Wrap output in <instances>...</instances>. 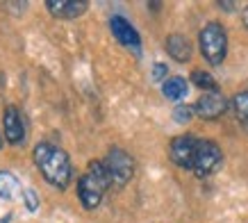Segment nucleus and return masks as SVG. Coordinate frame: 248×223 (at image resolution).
<instances>
[{
  "label": "nucleus",
  "mask_w": 248,
  "mask_h": 223,
  "mask_svg": "<svg viewBox=\"0 0 248 223\" xmlns=\"http://www.w3.org/2000/svg\"><path fill=\"white\" fill-rule=\"evenodd\" d=\"M166 52L175 62H189L191 60V44L182 34H171V37L166 39Z\"/></svg>",
  "instance_id": "obj_11"
},
{
  "label": "nucleus",
  "mask_w": 248,
  "mask_h": 223,
  "mask_svg": "<svg viewBox=\"0 0 248 223\" xmlns=\"http://www.w3.org/2000/svg\"><path fill=\"white\" fill-rule=\"evenodd\" d=\"M223 162V153L214 142L210 139H198V148H196V157H194V166L191 171L198 175V178H207L217 171Z\"/></svg>",
  "instance_id": "obj_5"
},
{
  "label": "nucleus",
  "mask_w": 248,
  "mask_h": 223,
  "mask_svg": "<svg viewBox=\"0 0 248 223\" xmlns=\"http://www.w3.org/2000/svg\"><path fill=\"white\" fill-rule=\"evenodd\" d=\"M23 201H25L28 212H37L39 209V198H37V193L32 191V189H25V191H23Z\"/></svg>",
  "instance_id": "obj_17"
},
{
  "label": "nucleus",
  "mask_w": 248,
  "mask_h": 223,
  "mask_svg": "<svg viewBox=\"0 0 248 223\" xmlns=\"http://www.w3.org/2000/svg\"><path fill=\"white\" fill-rule=\"evenodd\" d=\"M107 169V175L112 180V187H125L135 175V162L132 157L121 148H112L103 159Z\"/></svg>",
  "instance_id": "obj_4"
},
{
  "label": "nucleus",
  "mask_w": 248,
  "mask_h": 223,
  "mask_svg": "<svg viewBox=\"0 0 248 223\" xmlns=\"http://www.w3.org/2000/svg\"><path fill=\"white\" fill-rule=\"evenodd\" d=\"M109 30L116 37L119 44H123L125 48H130L132 52H141V39H139V32L135 30V25L130 21H125L123 16H112L109 18Z\"/></svg>",
  "instance_id": "obj_7"
},
{
  "label": "nucleus",
  "mask_w": 248,
  "mask_h": 223,
  "mask_svg": "<svg viewBox=\"0 0 248 223\" xmlns=\"http://www.w3.org/2000/svg\"><path fill=\"white\" fill-rule=\"evenodd\" d=\"M194 107H189V105H178L175 110H173V119L178 121V123H189L191 116H194Z\"/></svg>",
  "instance_id": "obj_16"
},
{
  "label": "nucleus",
  "mask_w": 248,
  "mask_h": 223,
  "mask_svg": "<svg viewBox=\"0 0 248 223\" xmlns=\"http://www.w3.org/2000/svg\"><path fill=\"white\" fill-rule=\"evenodd\" d=\"M21 191V182L12 171H0V196L2 198H14Z\"/></svg>",
  "instance_id": "obj_13"
},
{
  "label": "nucleus",
  "mask_w": 248,
  "mask_h": 223,
  "mask_svg": "<svg viewBox=\"0 0 248 223\" xmlns=\"http://www.w3.org/2000/svg\"><path fill=\"white\" fill-rule=\"evenodd\" d=\"M166 78V66L164 64H155V68H153V80L159 82Z\"/></svg>",
  "instance_id": "obj_18"
},
{
  "label": "nucleus",
  "mask_w": 248,
  "mask_h": 223,
  "mask_svg": "<svg viewBox=\"0 0 248 223\" xmlns=\"http://www.w3.org/2000/svg\"><path fill=\"white\" fill-rule=\"evenodd\" d=\"M46 7L57 18H78L87 12L89 2H84V0H48Z\"/></svg>",
  "instance_id": "obj_10"
},
{
  "label": "nucleus",
  "mask_w": 248,
  "mask_h": 223,
  "mask_svg": "<svg viewBox=\"0 0 248 223\" xmlns=\"http://www.w3.org/2000/svg\"><path fill=\"white\" fill-rule=\"evenodd\" d=\"M9 221H12V216H9V214H7V216H2V219H0V223H9Z\"/></svg>",
  "instance_id": "obj_21"
},
{
  "label": "nucleus",
  "mask_w": 248,
  "mask_h": 223,
  "mask_svg": "<svg viewBox=\"0 0 248 223\" xmlns=\"http://www.w3.org/2000/svg\"><path fill=\"white\" fill-rule=\"evenodd\" d=\"M232 112L241 126L248 127V91H241L232 98Z\"/></svg>",
  "instance_id": "obj_14"
},
{
  "label": "nucleus",
  "mask_w": 248,
  "mask_h": 223,
  "mask_svg": "<svg viewBox=\"0 0 248 223\" xmlns=\"http://www.w3.org/2000/svg\"><path fill=\"white\" fill-rule=\"evenodd\" d=\"M201 52L203 57L210 62L212 66H221V62L226 60V52H228V34L223 30V25L217 21L207 23L203 30H201Z\"/></svg>",
  "instance_id": "obj_3"
},
{
  "label": "nucleus",
  "mask_w": 248,
  "mask_h": 223,
  "mask_svg": "<svg viewBox=\"0 0 248 223\" xmlns=\"http://www.w3.org/2000/svg\"><path fill=\"white\" fill-rule=\"evenodd\" d=\"M112 187V180L107 175V169L103 162H91L89 169L78 180V196L87 209H96L103 203L105 191Z\"/></svg>",
  "instance_id": "obj_2"
},
{
  "label": "nucleus",
  "mask_w": 248,
  "mask_h": 223,
  "mask_svg": "<svg viewBox=\"0 0 248 223\" xmlns=\"http://www.w3.org/2000/svg\"><path fill=\"white\" fill-rule=\"evenodd\" d=\"M187 91H189V87H187V80L185 78H169V80H164V84H162V94H164L169 100H182V98L187 96Z\"/></svg>",
  "instance_id": "obj_12"
},
{
  "label": "nucleus",
  "mask_w": 248,
  "mask_h": 223,
  "mask_svg": "<svg viewBox=\"0 0 248 223\" xmlns=\"http://www.w3.org/2000/svg\"><path fill=\"white\" fill-rule=\"evenodd\" d=\"M5 139H7L12 146H18V143L25 142V123H23L21 112L16 110L14 105H9L5 110Z\"/></svg>",
  "instance_id": "obj_9"
},
{
  "label": "nucleus",
  "mask_w": 248,
  "mask_h": 223,
  "mask_svg": "<svg viewBox=\"0 0 248 223\" xmlns=\"http://www.w3.org/2000/svg\"><path fill=\"white\" fill-rule=\"evenodd\" d=\"M34 162H37L39 171H41L48 185L57 187V189L68 187V182L73 178V166H71V159L62 148H57L53 143H37Z\"/></svg>",
  "instance_id": "obj_1"
},
{
  "label": "nucleus",
  "mask_w": 248,
  "mask_h": 223,
  "mask_svg": "<svg viewBox=\"0 0 248 223\" xmlns=\"http://www.w3.org/2000/svg\"><path fill=\"white\" fill-rule=\"evenodd\" d=\"M191 82H194L198 89H205L207 94H210V91H217V80H214L207 71H194V73H191Z\"/></svg>",
  "instance_id": "obj_15"
},
{
  "label": "nucleus",
  "mask_w": 248,
  "mask_h": 223,
  "mask_svg": "<svg viewBox=\"0 0 248 223\" xmlns=\"http://www.w3.org/2000/svg\"><path fill=\"white\" fill-rule=\"evenodd\" d=\"M196 148H198V137H194V134H180V137H175L171 142V146H169L171 162L178 164L180 169L191 171L194 157H196Z\"/></svg>",
  "instance_id": "obj_6"
},
{
  "label": "nucleus",
  "mask_w": 248,
  "mask_h": 223,
  "mask_svg": "<svg viewBox=\"0 0 248 223\" xmlns=\"http://www.w3.org/2000/svg\"><path fill=\"white\" fill-rule=\"evenodd\" d=\"M218 7H221V9H228V12H232V9H237V2H218Z\"/></svg>",
  "instance_id": "obj_19"
},
{
  "label": "nucleus",
  "mask_w": 248,
  "mask_h": 223,
  "mask_svg": "<svg viewBox=\"0 0 248 223\" xmlns=\"http://www.w3.org/2000/svg\"><path fill=\"white\" fill-rule=\"evenodd\" d=\"M0 148H2V134H0Z\"/></svg>",
  "instance_id": "obj_22"
},
{
  "label": "nucleus",
  "mask_w": 248,
  "mask_h": 223,
  "mask_svg": "<svg viewBox=\"0 0 248 223\" xmlns=\"http://www.w3.org/2000/svg\"><path fill=\"white\" fill-rule=\"evenodd\" d=\"M196 114L205 121H214L218 119L223 112L228 110V100L218 91H210V94H203V96L196 100Z\"/></svg>",
  "instance_id": "obj_8"
},
{
  "label": "nucleus",
  "mask_w": 248,
  "mask_h": 223,
  "mask_svg": "<svg viewBox=\"0 0 248 223\" xmlns=\"http://www.w3.org/2000/svg\"><path fill=\"white\" fill-rule=\"evenodd\" d=\"M244 25H246V30H248V7L244 9Z\"/></svg>",
  "instance_id": "obj_20"
}]
</instances>
